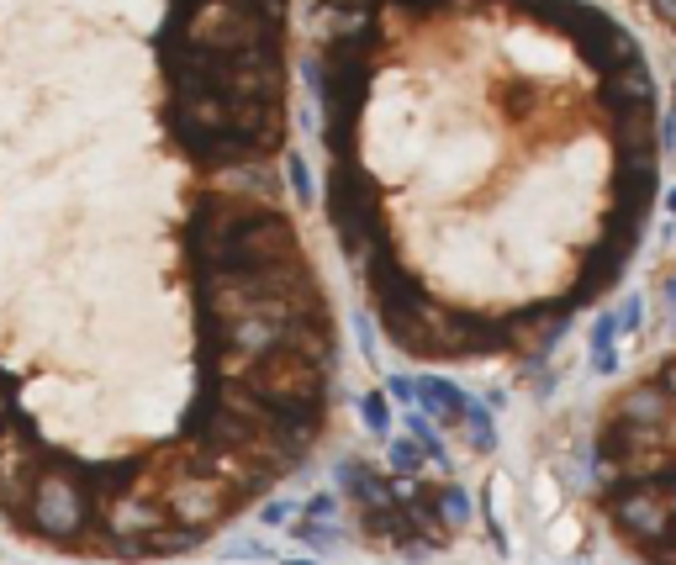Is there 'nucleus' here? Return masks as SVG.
Masks as SVG:
<instances>
[{"label":"nucleus","instance_id":"9","mask_svg":"<svg viewBox=\"0 0 676 565\" xmlns=\"http://www.w3.org/2000/svg\"><path fill=\"white\" fill-rule=\"evenodd\" d=\"M259 523H265V529H280V523H291V507L286 502H265L259 507Z\"/></svg>","mask_w":676,"mask_h":565},{"label":"nucleus","instance_id":"12","mask_svg":"<svg viewBox=\"0 0 676 565\" xmlns=\"http://www.w3.org/2000/svg\"><path fill=\"white\" fill-rule=\"evenodd\" d=\"M666 212H676V185H671V191H666Z\"/></svg>","mask_w":676,"mask_h":565},{"label":"nucleus","instance_id":"7","mask_svg":"<svg viewBox=\"0 0 676 565\" xmlns=\"http://www.w3.org/2000/svg\"><path fill=\"white\" fill-rule=\"evenodd\" d=\"M302 518H307V523H338V497H333V492H317V497H307Z\"/></svg>","mask_w":676,"mask_h":565},{"label":"nucleus","instance_id":"10","mask_svg":"<svg viewBox=\"0 0 676 565\" xmlns=\"http://www.w3.org/2000/svg\"><path fill=\"white\" fill-rule=\"evenodd\" d=\"M386 391H391L397 402H418V381H407V375H391V381H386Z\"/></svg>","mask_w":676,"mask_h":565},{"label":"nucleus","instance_id":"6","mask_svg":"<svg viewBox=\"0 0 676 565\" xmlns=\"http://www.w3.org/2000/svg\"><path fill=\"white\" fill-rule=\"evenodd\" d=\"M286 185L296 191V206H312V201H317V191H312V175H307L302 154H291V159H286Z\"/></svg>","mask_w":676,"mask_h":565},{"label":"nucleus","instance_id":"8","mask_svg":"<svg viewBox=\"0 0 676 565\" xmlns=\"http://www.w3.org/2000/svg\"><path fill=\"white\" fill-rule=\"evenodd\" d=\"M613 317H618V333H634V328L645 323V307H640V296H624V307H618Z\"/></svg>","mask_w":676,"mask_h":565},{"label":"nucleus","instance_id":"4","mask_svg":"<svg viewBox=\"0 0 676 565\" xmlns=\"http://www.w3.org/2000/svg\"><path fill=\"white\" fill-rule=\"evenodd\" d=\"M423 460H428V449L418 439H397V444H391V465H397V476H418Z\"/></svg>","mask_w":676,"mask_h":565},{"label":"nucleus","instance_id":"1","mask_svg":"<svg viewBox=\"0 0 676 565\" xmlns=\"http://www.w3.org/2000/svg\"><path fill=\"white\" fill-rule=\"evenodd\" d=\"M439 518L449 523V529H465V523H471V492L455 486V481H444L439 486Z\"/></svg>","mask_w":676,"mask_h":565},{"label":"nucleus","instance_id":"3","mask_svg":"<svg viewBox=\"0 0 676 565\" xmlns=\"http://www.w3.org/2000/svg\"><path fill=\"white\" fill-rule=\"evenodd\" d=\"M360 418H365L370 433H381V439H386V433H391V402L381 397V391H365V397H360Z\"/></svg>","mask_w":676,"mask_h":565},{"label":"nucleus","instance_id":"11","mask_svg":"<svg viewBox=\"0 0 676 565\" xmlns=\"http://www.w3.org/2000/svg\"><path fill=\"white\" fill-rule=\"evenodd\" d=\"M661 148H676V106L666 111V122H661Z\"/></svg>","mask_w":676,"mask_h":565},{"label":"nucleus","instance_id":"14","mask_svg":"<svg viewBox=\"0 0 676 565\" xmlns=\"http://www.w3.org/2000/svg\"><path fill=\"white\" fill-rule=\"evenodd\" d=\"M286 565H312V560H286Z\"/></svg>","mask_w":676,"mask_h":565},{"label":"nucleus","instance_id":"13","mask_svg":"<svg viewBox=\"0 0 676 565\" xmlns=\"http://www.w3.org/2000/svg\"><path fill=\"white\" fill-rule=\"evenodd\" d=\"M666 296H671V307H676V275H671V286H666Z\"/></svg>","mask_w":676,"mask_h":565},{"label":"nucleus","instance_id":"2","mask_svg":"<svg viewBox=\"0 0 676 565\" xmlns=\"http://www.w3.org/2000/svg\"><path fill=\"white\" fill-rule=\"evenodd\" d=\"M407 428H412V439H418V444L428 449V460H434V465H444V460H449V455H444V444H439V428H434V418H428V412H412Z\"/></svg>","mask_w":676,"mask_h":565},{"label":"nucleus","instance_id":"5","mask_svg":"<svg viewBox=\"0 0 676 565\" xmlns=\"http://www.w3.org/2000/svg\"><path fill=\"white\" fill-rule=\"evenodd\" d=\"M465 433H471V444L481 449V455H486V449H492V444H497V428H492V412H486L481 402L471 407V418H465Z\"/></svg>","mask_w":676,"mask_h":565}]
</instances>
